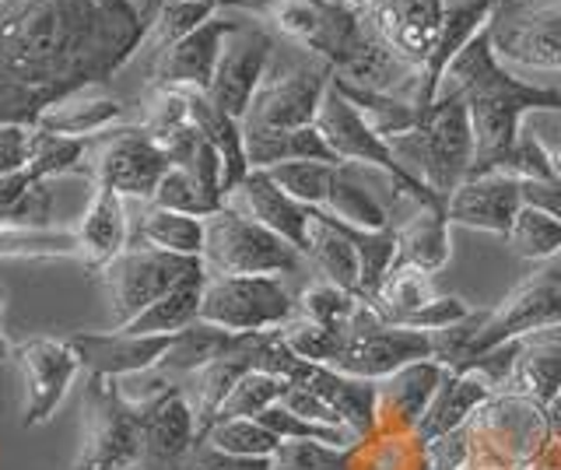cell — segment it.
<instances>
[{
	"mask_svg": "<svg viewBox=\"0 0 561 470\" xmlns=\"http://www.w3.org/2000/svg\"><path fill=\"white\" fill-rule=\"evenodd\" d=\"M333 169L337 165H330V162H280V165H271L263 172H267V176L285 190L291 200L306 204V207H323Z\"/></svg>",
	"mask_w": 561,
	"mask_h": 470,
	"instance_id": "obj_47",
	"label": "cell"
},
{
	"mask_svg": "<svg viewBox=\"0 0 561 470\" xmlns=\"http://www.w3.org/2000/svg\"><path fill=\"white\" fill-rule=\"evenodd\" d=\"M295 387H306L316 397H323L327 404L344 417V428L355 435V439H365L376 428V382L373 379H355L344 376L330 365H316V362H302L298 372L291 376Z\"/></svg>",
	"mask_w": 561,
	"mask_h": 470,
	"instance_id": "obj_28",
	"label": "cell"
},
{
	"mask_svg": "<svg viewBox=\"0 0 561 470\" xmlns=\"http://www.w3.org/2000/svg\"><path fill=\"white\" fill-rule=\"evenodd\" d=\"M365 14L379 43L408 71L421 74V67L428 64L438 36H443L446 0H368Z\"/></svg>",
	"mask_w": 561,
	"mask_h": 470,
	"instance_id": "obj_18",
	"label": "cell"
},
{
	"mask_svg": "<svg viewBox=\"0 0 561 470\" xmlns=\"http://www.w3.org/2000/svg\"><path fill=\"white\" fill-rule=\"evenodd\" d=\"M75 256L81 260L75 232H14L0 229V260H53Z\"/></svg>",
	"mask_w": 561,
	"mask_h": 470,
	"instance_id": "obj_49",
	"label": "cell"
},
{
	"mask_svg": "<svg viewBox=\"0 0 561 470\" xmlns=\"http://www.w3.org/2000/svg\"><path fill=\"white\" fill-rule=\"evenodd\" d=\"M488 36L502 64L561 71V0H499Z\"/></svg>",
	"mask_w": 561,
	"mask_h": 470,
	"instance_id": "obj_13",
	"label": "cell"
},
{
	"mask_svg": "<svg viewBox=\"0 0 561 470\" xmlns=\"http://www.w3.org/2000/svg\"><path fill=\"white\" fill-rule=\"evenodd\" d=\"M333 71L295 46V54L271 57L267 74L242 116V137H263V134H288L316 124L320 102L330 89Z\"/></svg>",
	"mask_w": 561,
	"mask_h": 470,
	"instance_id": "obj_5",
	"label": "cell"
},
{
	"mask_svg": "<svg viewBox=\"0 0 561 470\" xmlns=\"http://www.w3.org/2000/svg\"><path fill=\"white\" fill-rule=\"evenodd\" d=\"M0 309H4V288H0ZM8 355H14V347H8L4 334H0V358H8Z\"/></svg>",
	"mask_w": 561,
	"mask_h": 470,
	"instance_id": "obj_57",
	"label": "cell"
},
{
	"mask_svg": "<svg viewBox=\"0 0 561 470\" xmlns=\"http://www.w3.org/2000/svg\"><path fill=\"white\" fill-rule=\"evenodd\" d=\"M204 439L210 446L232 452V457H253V460H274L277 449H280L277 435L267 425H260L256 417H232V422H215L204 432Z\"/></svg>",
	"mask_w": 561,
	"mask_h": 470,
	"instance_id": "obj_43",
	"label": "cell"
},
{
	"mask_svg": "<svg viewBox=\"0 0 561 470\" xmlns=\"http://www.w3.org/2000/svg\"><path fill=\"white\" fill-rule=\"evenodd\" d=\"M386 145L411 180L428 186L443 200H449L456 186L473 172V127L456 92H438L417 124L408 134L390 137Z\"/></svg>",
	"mask_w": 561,
	"mask_h": 470,
	"instance_id": "obj_3",
	"label": "cell"
},
{
	"mask_svg": "<svg viewBox=\"0 0 561 470\" xmlns=\"http://www.w3.org/2000/svg\"><path fill=\"white\" fill-rule=\"evenodd\" d=\"M347 4H355V8H365V4H368V0H347Z\"/></svg>",
	"mask_w": 561,
	"mask_h": 470,
	"instance_id": "obj_59",
	"label": "cell"
},
{
	"mask_svg": "<svg viewBox=\"0 0 561 470\" xmlns=\"http://www.w3.org/2000/svg\"><path fill=\"white\" fill-rule=\"evenodd\" d=\"M280 408H288L291 414H298V417H309V422H320V425H333V428H344V417L333 411L323 397H316L312 390H306V387H291L285 390V397L277 400Z\"/></svg>",
	"mask_w": 561,
	"mask_h": 470,
	"instance_id": "obj_53",
	"label": "cell"
},
{
	"mask_svg": "<svg viewBox=\"0 0 561 470\" xmlns=\"http://www.w3.org/2000/svg\"><path fill=\"white\" fill-rule=\"evenodd\" d=\"M201 256H175L151 247H127L113 264H105L102 285L105 299H110V317L113 330L134 323L140 312L151 309L162 295H169L175 285L201 271Z\"/></svg>",
	"mask_w": 561,
	"mask_h": 470,
	"instance_id": "obj_11",
	"label": "cell"
},
{
	"mask_svg": "<svg viewBox=\"0 0 561 470\" xmlns=\"http://www.w3.org/2000/svg\"><path fill=\"white\" fill-rule=\"evenodd\" d=\"M123 470H140V467H123Z\"/></svg>",
	"mask_w": 561,
	"mask_h": 470,
	"instance_id": "obj_60",
	"label": "cell"
},
{
	"mask_svg": "<svg viewBox=\"0 0 561 470\" xmlns=\"http://www.w3.org/2000/svg\"><path fill=\"white\" fill-rule=\"evenodd\" d=\"M165 151L145 127H113L92 137L84 148L81 172L92 186L116 190L123 200H148L154 197L158 183L169 172Z\"/></svg>",
	"mask_w": 561,
	"mask_h": 470,
	"instance_id": "obj_9",
	"label": "cell"
},
{
	"mask_svg": "<svg viewBox=\"0 0 561 470\" xmlns=\"http://www.w3.org/2000/svg\"><path fill=\"white\" fill-rule=\"evenodd\" d=\"M123 119V102L105 95L102 89H88L78 95L60 99L57 106H49L32 127L60 134V137H75V141H92V137L113 130Z\"/></svg>",
	"mask_w": 561,
	"mask_h": 470,
	"instance_id": "obj_34",
	"label": "cell"
},
{
	"mask_svg": "<svg viewBox=\"0 0 561 470\" xmlns=\"http://www.w3.org/2000/svg\"><path fill=\"white\" fill-rule=\"evenodd\" d=\"M316 271L323 274V282L341 285L347 291L362 288V256L355 247V229L333 215H327L323 207H312L309 218V253H306Z\"/></svg>",
	"mask_w": 561,
	"mask_h": 470,
	"instance_id": "obj_32",
	"label": "cell"
},
{
	"mask_svg": "<svg viewBox=\"0 0 561 470\" xmlns=\"http://www.w3.org/2000/svg\"><path fill=\"white\" fill-rule=\"evenodd\" d=\"M274 49L277 46H274V36L267 28L239 22V28L225 39L215 81H210V89L204 95L215 102L221 113L236 116L242 124V116H245V110H250L260 81L271 67Z\"/></svg>",
	"mask_w": 561,
	"mask_h": 470,
	"instance_id": "obj_20",
	"label": "cell"
},
{
	"mask_svg": "<svg viewBox=\"0 0 561 470\" xmlns=\"http://www.w3.org/2000/svg\"><path fill=\"white\" fill-rule=\"evenodd\" d=\"M432 299H435L432 274H425L414 264H403V260H397V264L390 267V274L382 277L379 291L373 295V299H365V302L373 306V312H376L379 320L408 326V320L417 317V312L425 309Z\"/></svg>",
	"mask_w": 561,
	"mask_h": 470,
	"instance_id": "obj_37",
	"label": "cell"
},
{
	"mask_svg": "<svg viewBox=\"0 0 561 470\" xmlns=\"http://www.w3.org/2000/svg\"><path fill=\"white\" fill-rule=\"evenodd\" d=\"M225 207H232V211L253 218L256 225H263V229H271L274 236L291 242V247L302 256L309 253V218H312V207L291 200L263 169L245 172V180L225 197Z\"/></svg>",
	"mask_w": 561,
	"mask_h": 470,
	"instance_id": "obj_24",
	"label": "cell"
},
{
	"mask_svg": "<svg viewBox=\"0 0 561 470\" xmlns=\"http://www.w3.org/2000/svg\"><path fill=\"white\" fill-rule=\"evenodd\" d=\"M358 306H362V295L347 291L341 285H330V282H316L295 299V317L312 320L330 330H344L351 317L358 312Z\"/></svg>",
	"mask_w": 561,
	"mask_h": 470,
	"instance_id": "obj_44",
	"label": "cell"
},
{
	"mask_svg": "<svg viewBox=\"0 0 561 470\" xmlns=\"http://www.w3.org/2000/svg\"><path fill=\"white\" fill-rule=\"evenodd\" d=\"M463 439V470H523L551 439L548 408H540L526 397L491 393L467 417Z\"/></svg>",
	"mask_w": 561,
	"mask_h": 470,
	"instance_id": "obj_4",
	"label": "cell"
},
{
	"mask_svg": "<svg viewBox=\"0 0 561 470\" xmlns=\"http://www.w3.org/2000/svg\"><path fill=\"white\" fill-rule=\"evenodd\" d=\"M172 337L127 334V330H113V334L75 330V334H67L70 347H75L81 358V369L88 376H102V379H127V376L154 369V365L162 362V355L169 352Z\"/></svg>",
	"mask_w": 561,
	"mask_h": 470,
	"instance_id": "obj_25",
	"label": "cell"
},
{
	"mask_svg": "<svg viewBox=\"0 0 561 470\" xmlns=\"http://www.w3.org/2000/svg\"><path fill=\"white\" fill-rule=\"evenodd\" d=\"M84 148H88V141H75V137H60V134L32 127L25 172L32 180H39V183H49L57 176H70V172H81Z\"/></svg>",
	"mask_w": 561,
	"mask_h": 470,
	"instance_id": "obj_42",
	"label": "cell"
},
{
	"mask_svg": "<svg viewBox=\"0 0 561 470\" xmlns=\"http://www.w3.org/2000/svg\"><path fill=\"white\" fill-rule=\"evenodd\" d=\"M201 264L207 274L242 277V274H288L302 264L291 242L263 229L232 207H218L204 218V253Z\"/></svg>",
	"mask_w": 561,
	"mask_h": 470,
	"instance_id": "obj_7",
	"label": "cell"
},
{
	"mask_svg": "<svg viewBox=\"0 0 561 470\" xmlns=\"http://www.w3.org/2000/svg\"><path fill=\"white\" fill-rule=\"evenodd\" d=\"M554 169H558V176H561V141H558V148H554Z\"/></svg>",
	"mask_w": 561,
	"mask_h": 470,
	"instance_id": "obj_58",
	"label": "cell"
},
{
	"mask_svg": "<svg viewBox=\"0 0 561 470\" xmlns=\"http://www.w3.org/2000/svg\"><path fill=\"white\" fill-rule=\"evenodd\" d=\"M403 194H411L393 172L365 162H341L333 169L323 211L362 232L393 229V211ZM414 197V194H411Z\"/></svg>",
	"mask_w": 561,
	"mask_h": 470,
	"instance_id": "obj_16",
	"label": "cell"
},
{
	"mask_svg": "<svg viewBox=\"0 0 561 470\" xmlns=\"http://www.w3.org/2000/svg\"><path fill=\"white\" fill-rule=\"evenodd\" d=\"M551 326H561V264L554 260L537 264L495 309L484 312L453 372H467L495 347L534 337Z\"/></svg>",
	"mask_w": 561,
	"mask_h": 470,
	"instance_id": "obj_6",
	"label": "cell"
},
{
	"mask_svg": "<svg viewBox=\"0 0 561 470\" xmlns=\"http://www.w3.org/2000/svg\"><path fill=\"white\" fill-rule=\"evenodd\" d=\"M242 334H232V330H221V326H210L204 320H197L193 326L180 330V334L172 337L169 352L162 355V362L154 365L158 372H165L172 379L180 376H193L201 372L204 365H210L215 358H221L225 352H232V347L239 344Z\"/></svg>",
	"mask_w": 561,
	"mask_h": 470,
	"instance_id": "obj_38",
	"label": "cell"
},
{
	"mask_svg": "<svg viewBox=\"0 0 561 470\" xmlns=\"http://www.w3.org/2000/svg\"><path fill=\"white\" fill-rule=\"evenodd\" d=\"M449 218L446 207L421 204L417 197L403 194L393 211V239H397V260L414 264L425 274H435L449 264L453 242H449Z\"/></svg>",
	"mask_w": 561,
	"mask_h": 470,
	"instance_id": "obj_27",
	"label": "cell"
},
{
	"mask_svg": "<svg viewBox=\"0 0 561 470\" xmlns=\"http://www.w3.org/2000/svg\"><path fill=\"white\" fill-rule=\"evenodd\" d=\"M218 14L215 4L207 0H175V4H165L158 11V19L148 32L145 46H151V54L158 57L162 49H169L172 43H180L183 36H190L193 28H201L204 22H210Z\"/></svg>",
	"mask_w": 561,
	"mask_h": 470,
	"instance_id": "obj_46",
	"label": "cell"
},
{
	"mask_svg": "<svg viewBox=\"0 0 561 470\" xmlns=\"http://www.w3.org/2000/svg\"><path fill=\"white\" fill-rule=\"evenodd\" d=\"M137 467V411L123 400L116 379L88 376L81 400V446L70 470Z\"/></svg>",
	"mask_w": 561,
	"mask_h": 470,
	"instance_id": "obj_12",
	"label": "cell"
},
{
	"mask_svg": "<svg viewBox=\"0 0 561 470\" xmlns=\"http://www.w3.org/2000/svg\"><path fill=\"white\" fill-rule=\"evenodd\" d=\"M204 282H207V271H193L190 277H183L180 285H175L169 295H162L151 309H145L134 323L119 326L127 330V334H148V337H158V334H180V330L193 326L201 320V299H204Z\"/></svg>",
	"mask_w": 561,
	"mask_h": 470,
	"instance_id": "obj_36",
	"label": "cell"
},
{
	"mask_svg": "<svg viewBox=\"0 0 561 470\" xmlns=\"http://www.w3.org/2000/svg\"><path fill=\"white\" fill-rule=\"evenodd\" d=\"M438 92L463 99L473 127V172H499L523 134V119L534 113H561V92L508 74L491 46L488 28L473 39L438 84Z\"/></svg>",
	"mask_w": 561,
	"mask_h": 470,
	"instance_id": "obj_2",
	"label": "cell"
},
{
	"mask_svg": "<svg viewBox=\"0 0 561 470\" xmlns=\"http://www.w3.org/2000/svg\"><path fill=\"white\" fill-rule=\"evenodd\" d=\"M53 215V190L49 183L32 180L28 172L0 176V229L14 232H49Z\"/></svg>",
	"mask_w": 561,
	"mask_h": 470,
	"instance_id": "obj_39",
	"label": "cell"
},
{
	"mask_svg": "<svg viewBox=\"0 0 561 470\" xmlns=\"http://www.w3.org/2000/svg\"><path fill=\"white\" fill-rule=\"evenodd\" d=\"M495 393V387L481 376V372H446L443 382H438V390L432 397V404L425 411L417 425V439L421 443H435L443 439V435H453L467 425V417L478 411L484 400Z\"/></svg>",
	"mask_w": 561,
	"mask_h": 470,
	"instance_id": "obj_31",
	"label": "cell"
},
{
	"mask_svg": "<svg viewBox=\"0 0 561 470\" xmlns=\"http://www.w3.org/2000/svg\"><path fill=\"white\" fill-rule=\"evenodd\" d=\"M291 387L288 379H280V376H271V372H245L239 382H236V390L225 397V404L218 411L215 422H232V417H256L263 414L267 408H274L280 397H285V390Z\"/></svg>",
	"mask_w": 561,
	"mask_h": 470,
	"instance_id": "obj_45",
	"label": "cell"
},
{
	"mask_svg": "<svg viewBox=\"0 0 561 470\" xmlns=\"http://www.w3.org/2000/svg\"><path fill=\"white\" fill-rule=\"evenodd\" d=\"M180 470H274V460H253V457H232L218 446H210L204 435L190 446Z\"/></svg>",
	"mask_w": 561,
	"mask_h": 470,
	"instance_id": "obj_52",
	"label": "cell"
},
{
	"mask_svg": "<svg viewBox=\"0 0 561 470\" xmlns=\"http://www.w3.org/2000/svg\"><path fill=\"white\" fill-rule=\"evenodd\" d=\"M32 127L25 124H0V176L22 172L28 165Z\"/></svg>",
	"mask_w": 561,
	"mask_h": 470,
	"instance_id": "obj_54",
	"label": "cell"
},
{
	"mask_svg": "<svg viewBox=\"0 0 561 470\" xmlns=\"http://www.w3.org/2000/svg\"><path fill=\"white\" fill-rule=\"evenodd\" d=\"M499 172H505V176H513V180H551V176H558L554 154L543 148L540 137L530 130L519 134L516 148L508 151V159L502 162Z\"/></svg>",
	"mask_w": 561,
	"mask_h": 470,
	"instance_id": "obj_51",
	"label": "cell"
},
{
	"mask_svg": "<svg viewBox=\"0 0 561 470\" xmlns=\"http://www.w3.org/2000/svg\"><path fill=\"white\" fill-rule=\"evenodd\" d=\"M130 247H151L175 256H201L204 253V218L165 211V207L148 204L130 236Z\"/></svg>",
	"mask_w": 561,
	"mask_h": 470,
	"instance_id": "obj_40",
	"label": "cell"
},
{
	"mask_svg": "<svg viewBox=\"0 0 561 470\" xmlns=\"http://www.w3.org/2000/svg\"><path fill=\"white\" fill-rule=\"evenodd\" d=\"M295 317V295L277 274H207L201 320L232 334L277 330Z\"/></svg>",
	"mask_w": 561,
	"mask_h": 470,
	"instance_id": "obj_10",
	"label": "cell"
},
{
	"mask_svg": "<svg viewBox=\"0 0 561 470\" xmlns=\"http://www.w3.org/2000/svg\"><path fill=\"white\" fill-rule=\"evenodd\" d=\"M499 0H446V22H443V36H438L435 49L428 64L421 67L417 74V92H414V102L417 110L425 113L435 95H438V84H443L449 64L463 54V49L481 36L488 28L491 14H495Z\"/></svg>",
	"mask_w": 561,
	"mask_h": 470,
	"instance_id": "obj_26",
	"label": "cell"
},
{
	"mask_svg": "<svg viewBox=\"0 0 561 470\" xmlns=\"http://www.w3.org/2000/svg\"><path fill=\"white\" fill-rule=\"evenodd\" d=\"M274 470H277V467H274Z\"/></svg>",
	"mask_w": 561,
	"mask_h": 470,
	"instance_id": "obj_61",
	"label": "cell"
},
{
	"mask_svg": "<svg viewBox=\"0 0 561 470\" xmlns=\"http://www.w3.org/2000/svg\"><path fill=\"white\" fill-rule=\"evenodd\" d=\"M154 207H165V211H180V215H193V218H207L215 215L218 207H225L218 197H210L207 190L190 176L183 169H169L162 183H158L154 197H151Z\"/></svg>",
	"mask_w": 561,
	"mask_h": 470,
	"instance_id": "obj_48",
	"label": "cell"
},
{
	"mask_svg": "<svg viewBox=\"0 0 561 470\" xmlns=\"http://www.w3.org/2000/svg\"><path fill=\"white\" fill-rule=\"evenodd\" d=\"M75 236H78L81 260L92 271L113 264V260L130 247V236H134L130 218H127V200H123L116 190L95 186Z\"/></svg>",
	"mask_w": 561,
	"mask_h": 470,
	"instance_id": "obj_30",
	"label": "cell"
},
{
	"mask_svg": "<svg viewBox=\"0 0 561 470\" xmlns=\"http://www.w3.org/2000/svg\"><path fill=\"white\" fill-rule=\"evenodd\" d=\"M449 369L438 358L411 362L400 372L376 382V428L379 435H411L417 432L432 397Z\"/></svg>",
	"mask_w": 561,
	"mask_h": 470,
	"instance_id": "obj_22",
	"label": "cell"
},
{
	"mask_svg": "<svg viewBox=\"0 0 561 470\" xmlns=\"http://www.w3.org/2000/svg\"><path fill=\"white\" fill-rule=\"evenodd\" d=\"M280 337L288 341V347L298 358L316 362V365H330L341 352V330L320 326L302 317H291L285 326H280Z\"/></svg>",
	"mask_w": 561,
	"mask_h": 470,
	"instance_id": "obj_50",
	"label": "cell"
},
{
	"mask_svg": "<svg viewBox=\"0 0 561 470\" xmlns=\"http://www.w3.org/2000/svg\"><path fill=\"white\" fill-rule=\"evenodd\" d=\"M519 207V180L505 176V172H481V176H467L456 186V194L446 200V218L456 229H478L505 239Z\"/></svg>",
	"mask_w": 561,
	"mask_h": 470,
	"instance_id": "obj_23",
	"label": "cell"
},
{
	"mask_svg": "<svg viewBox=\"0 0 561 470\" xmlns=\"http://www.w3.org/2000/svg\"><path fill=\"white\" fill-rule=\"evenodd\" d=\"M523 470H561V435H551L548 446H543Z\"/></svg>",
	"mask_w": 561,
	"mask_h": 470,
	"instance_id": "obj_56",
	"label": "cell"
},
{
	"mask_svg": "<svg viewBox=\"0 0 561 470\" xmlns=\"http://www.w3.org/2000/svg\"><path fill=\"white\" fill-rule=\"evenodd\" d=\"M165 0H0V124L32 127L60 99L127 67Z\"/></svg>",
	"mask_w": 561,
	"mask_h": 470,
	"instance_id": "obj_1",
	"label": "cell"
},
{
	"mask_svg": "<svg viewBox=\"0 0 561 470\" xmlns=\"http://www.w3.org/2000/svg\"><path fill=\"white\" fill-rule=\"evenodd\" d=\"M495 393L526 397L540 408H551L561 397V341L540 334L516 341Z\"/></svg>",
	"mask_w": 561,
	"mask_h": 470,
	"instance_id": "obj_29",
	"label": "cell"
},
{
	"mask_svg": "<svg viewBox=\"0 0 561 470\" xmlns=\"http://www.w3.org/2000/svg\"><path fill=\"white\" fill-rule=\"evenodd\" d=\"M277 470H432L428 443L417 435H365L351 446L323 443H280Z\"/></svg>",
	"mask_w": 561,
	"mask_h": 470,
	"instance_id": "obj_14",
	"label": "cell"
},
{
	"mask_svg": "<svg viewBox=\"0 0 561 470\" xmlns=\"http://www.w3.org/2000/svg\"><path fill=\"white\" fill-rule=\"evenodd\" d=\"M190 99V116L197 130L207 137L210 145L218 148L221 154V165H225V197L245 180L250 172V162H245V141H242V124L236 116L221 113L215 102H210L204 92H186Z\"/></svg>",
	"mask_w": 561,
	"mask_h": 470,
	"instance_id": "obj_35",
	"label": "cell"
},
{
	"mask_svg": "<svg viewBox=\"0 0 561 470\" xmlns=\"http://www.w3.org/2000/svg\"><path fill=\"white\" fill-rule=\"evenodd\" d=\"M11 358L18 365V372H22V387H25L22 425L25 428L46 425L81 372L78 352L70 347L67 337H32L25 344H18Z\"/></svg>",
	"mask_w": 561,
	"mask_h": 470,
	"instance_id": "obj_17",
	"label": "cell"
},
{
	"mask_svg": "<svg viewBox=\"0 0 561 470\" xmlns=\"http://www.w3.org/2000/svg\"><path fill=\"white\" fill-rule=\"evenodd\" d=\"M253 337L256 334H242L239 344L232 352H225L221 358H215L210 365H204L201 372L190 376V404H193V414H197V432L204 435L210 425H215V417L225 404V397L236 390V382L253 372Z\"/></svg>",
	"mask_w": 561,
	"mask_h": 470,
	"instance_id": "obj_33",
	"label": "cell"
},
{
	"mask_svg": "<svg viewBox=\"0 0 561 470\" xmlns=\"http://www.w3.org/2000/svg\"><path fill=\"white\" fill-rule=\"evenodd\" d=\"M505 247L513 256L530 260V264H548L561 253V221L537 211V207H519L513 229L505 236Z\"/></svg>",
	"mask_w": 561,
	"mask_h": 470,
	"instance_id": "obj_41",
	"label": "cell"
},
{
	"mask_svg": "<svg viewBox=\"0 0 561 470\" xmlns=\"http://www.w3.org/2000/svg\"><path fill=\"white\" fill-rule=\"evenodd\" d=\"M435 358V334L411 326H397L379 320L373 306L362 299L358 312L341 330V352L330 362V369L355 379H386L400 372L403 365Z\"/></svg>",
	"mask_w": 561,
	"mask_h": 470,
	"instance_id": "obj_8",
	"label": "cell"
},
{
	"mask_svg": "<svg viewBox=\"0 0 561 470\" xmlns=\"http://www.w3.org/2000/svg\"><path fill=\"white\" fill-rule=\"evenodd\" d=\"M137 411V467L140 470H180L190 446L201 439L197 414L183 387L158 393Z\"/></svg>",
	"mask_w": 561,
	"mask_h": 470,
	"instance_id": "obj_19",
	"label": "cell"
},
{
	"mask_svg": "<svg viewBox=\"0 0 561 470\" xmlns=\"http://www.w3.org/2000/svg\"><path fill=\"white\" fill-rule=\"evenodd\" d=\"M519 194L526 207H537V211L551 215L561 221V176L551 180H519Z\"/></svg>",
	"mask_w": 561,
	"mask_h": 470,
	"instance_id": "obj_55",
	"label": "cell"
},
{
	"mask_svg": "<svg viewBox=\"0 0 561 470\" xmlns=\"http://www.w3.org/2000/svg\"><path fill=\"white\" fill-rule=\"evenodd\" d=\"M239 22L225 19V14H215V19L204 22L201 28H193L190 36H183L180 43H172L169 49H162V54L154 57L151 84H158V89L207 92L218 71L225 39L232 36Z\"/></svg>",
	"mask_w": 561,
	"mask_h": 470,
	"instance_id": "obj_21",
	"label": "cell"
},
{
	"mask_svg": "<svg viewBox=\"0 0 561 470\" xmlns=\"http://www.w3.org/2000/svg\"><path fill=\"white\" fill-rule=\"evenodd\" d=\"M316 130L327 141V148L333 151V159L337 162H365V165H379L386 172H393V176L411 190V194L421 200V204H432V207H446V200L432 194L428 186H421L417 180H411L403 165L393 159L390 145L382 141V137L365 124V116L355 110V102L347 95H341L337 84L330 81V89L320 102V113H316Z\"/></svg>",
	"mask_w": 561,
	"mask_h": 470,
	"instance_id": "obj_15",
	"label": "cell"
}]
</instances>
